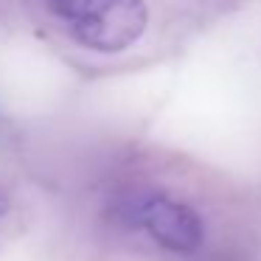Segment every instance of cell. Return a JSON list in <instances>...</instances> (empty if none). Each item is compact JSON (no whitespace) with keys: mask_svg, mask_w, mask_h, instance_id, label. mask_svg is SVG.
Wrapping results in <instances>:
<instances>
[{"mask_svg":"<svg viewBox=\"0 0 261 261\" xmlns=\"http://www.w3.org/2000/svg\"><path fill=\"white\" fill-rule=\"evenodd\" d=\"M48 12L87 51L121 54L143 37L149 9L143 0H45Z\"/></svg>","mask_w":261,"mask_h":261,"instance_id":"obj_1","label":"cell"},{"mask_svg":"<svg viewBox=\"0 0 261 261\" xmlns=\"http://www.w3.org/2000/svg\"><path fill=\"white\" fill-rule=\"evenodd\" d=\"M115 219L146 233L154 244L177 255H191L205 242L202 216L182 199L163 191H126L115 202Z\"/></svg>","mask_w":261,"mask_h":261,"instance_id":"obj_2","label":"cell"},{"mask_svg":"<svg viewBox=\"0 0 261 261\" xmlns=\"http://www.w3.org/2000/svg\"><path fill=\"white\" fill-rule=\"evenodd\" d=\"M6 216H9V197H6V191H3V186H0V227H3Z\"/></svg>","mask_w":261,"mask_h":261,"instance_id":"obj_3","label":"cell"}]
</instances>
